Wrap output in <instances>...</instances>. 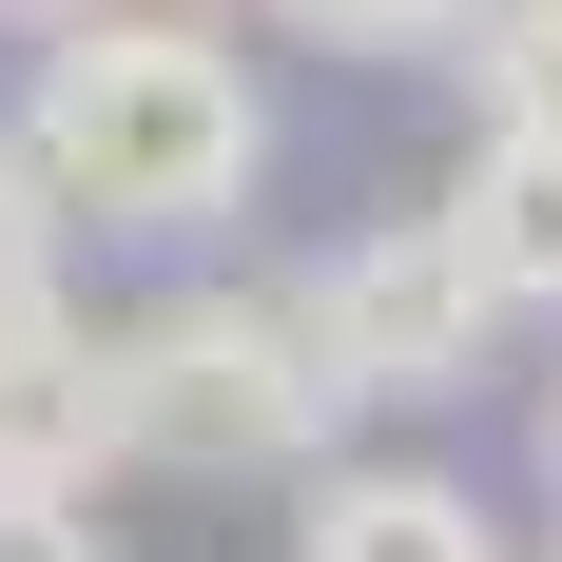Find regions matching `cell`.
<instances>
[{"label":"cell","instance_id":"10","mask_svg":"<svg viewBox=\"0 0 562 562\" xmlns=\"http://www.w3.org/2000/svg\"><path fill=\"white\" fill-rule=\"evenodd\" d=\"M0 562H116V543H98L78 505H0Z\"/></svg>","mask_w":562,"mask_h":562},{"label":"cell","instance_id":"3","mask_svg":"<svg viewBox=\"0 0 562 562\" xmlns=\"http://www.w3.org/2000/svg\"><path fill=\"white\" fill-rule=\"evenodd\" d=\"M291 330H311V369H330L349 407H447V389H485V291H465V252L427 214H389V233H349L330 272H291Z\"/></svg>","mask_w":562,"mask_h":562},{"label":"cell","instance_id":"1","mask_svg":"<svg viewBox=\"0 0 562 562\" xmlns=\"http://www.w3.org/2000/svg\"><path fill=\"white\" fill-rule=\"evenodd\" d=\"M0 136L40 156L58 233H156L175 252V233H233L272 194V78L214 20H175V0H98Z\"/></svg>","mask_w":562,"mask_h":562},{"label":"cell","instance_id":"12","mask_svg":"<svg viewBox=\"0 0 562 562\" xmlns=\"http://www.w3.org/2000/svg\"><path fill=\"white\" fill-rule=\"evenodd\" d=\"M175 20H214V0H175Z\"/></svg>","mask_w":562,"mask_h":562},{"label":"cell","instance_id":"7","mask_svg":"<svg viewBox=\"0 0 562 562\" xmlns=\"http://www.w3.org/2000/svg\"><path fill=\"white\" fill-rule=\"evenodd\" d=\"M465 78H485V136H543L562 156V0H485L465 20Z\"/></svg>","mask_w":562,"mask_h":562},{"label":"cell","instance_id":"6","mask_svg":"<svg viewBox=\"0 0 562 562\" xmlns=\"http://www.w3.org/2000/svg\"><path fill=\"white\" fill-rule=\"evenodd\" d=\"M427 233L465 252V291H485V311H562V156H543V136H485V156H465V194H447Z\"/></svg>","mask_w":562,"mask_h":562},{"label":"cell","instance_id":"2","mask_svg":"<svg viewBox=\"0 0 562 562\" xmlns=\"http://www.w3.org/2000/svg\"><path fill=\"white\" fill-rule=\"evenodd\" d=\"M116 465H194V485H233V465H311L330 447V369H311V330H291V291H156V311H116Z\"/></svg>","mask_w":562,"mask_h":562},{"label":"cell","instance_id":"9","mask_svg":"<svg viewBox=\"0 0 562 562\" xmlns=\"http://www.w3.org/2000/svg\"><path fill=\"white\" fill-rule=\"evenodd\" d=\"M20 311H58V194H40V156L0 136V330Z\"/></svg>","mask_w":562,"mask_h":562},{"label":"cell","instance_id":"8","mask_svg":"<svg viewBox=\"0 0 562 562\" xmlns=\"http://www.w3.org/2000/svg\"><path fill=\"white\" fill-rule=\"evenodd\" d=\"M291 40H330V58H447L485 0H272Z\"/></svg>","mask_w":562,"mask_h":562},{"label":"cell","instance_id":"4","mask_svg":"<svg viewBox=\"0 0 562 562\" xmlns=\"http://www.w3.org/2000/svg\"><path fill=\"white\" fill-rule=\"evenodd\" d=\"M98 465H116V349H98V311L58 291V311L0 330V505H78Z\"/></svg>","mask_w":562,"mask_h":562},{"label":"cell","instance_id":"5","mask_svg":"<svg viewBox=\"0 0 562 562\" xmlns=\"http://www.w3.org/2000/svg\"><path fill=\"white\" fill-rule=\"evenodd\" d=\"M291 562H505V524H485V485H447V465H330V485L291 505Z\"/></svg>","mask_w":562,"mask_h":562},{"label":"cell","instance_id":"11","mask_svg":"<svg viewBox=\"0 0 562 562\" xmlns=\"http://www.w3.org/2000/svg\"><path fill=\"white\" fill-rule=\"evenodd\" d=\"M0 20H40V40H78V20H98V0H0Z\"/></svg>","mask_w":562,"mask_h":562}]
</instances>
